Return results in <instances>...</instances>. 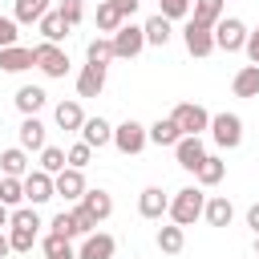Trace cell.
Here are the masks:
<instances>
[{"instance_id": "603a6c76", "label": "cell", "mask_w": 259, "mask_h": 259, "mask_svg": "<svg viewBox=\"0 0 259 259\" xmlns=\"http://www.w3.org/2000/svg\"><path fill=\"white\" fill-rule=\"evenodd\" d=\"M81 206L97 219V223H105L109 214H113V198H109V190H101V186H93V190H85V198H81Z\"/></svg>"}, {"instance_id": "8fae6325", "label": "cell", "mask_w": 259, "mask_h": 259, "mask_svg": "<svg viewBox=\"0 0 259 259\" xmlns=\"http://www.w3.org/2000/svg\"><path fill=\"white\" fill-rule=\"evenodd\" d=\"M113 251H117L113 235H105V231H93V235H85V239H81V247H77V259H113Z\"/></svg>"}, {"instance_id": "ffe728a7", "label": "cell", "mask_w": 259, "mask_h": 259, "mask_svg": "<svg viewBox=\"0 0 259 259\" xmlns=\"http://www.w3.org/2000/svg\"><path fill=\"white\" fill-rule=\"evenodd\" d=\"M202 219H206L210 227H231V219H235V206H231V198H227V194H210V198H206V210H202Z\"/></svg>"}, {"instance_id": "f1b7e54d", "label": "cell", "mask_w": 259, "mask_h": 259, "mask_svg": "<svg viewBox=\"0 0 259 259\" xmlns=\"http://www.w3.org/2000/svg\"><path fill=\"white\" fill-rule=\"evenodd\" d=\"M194 178H198V186H219V182L227 178V162H223L219 154H206V162L194 170Z\"/></svg>"}, {"instance_id": "ee69618b", "label": "cell", "mask_w": 259, "mask_h": 259, "mask_svg": "<svg viewBox=\"0 0 259 259\" xmlns=\"http://www.w3.org/2000/svg\"><path fill=\"white\" fill-rule=\"evenodd\" d=\"M243 53H247V61H251V65H259V28H251V32H247V49H243Z\"/></svg>"}, {"instance_id": "7bdbcfd3", "label": "cell", "mask_w": 259, "mask_h": 259, "mask_svg": "<svg viewBox=\"0 0 259 259\" xmlns=\"http://www.w3.org/2000/svg\"><path fill=\"white\" fill-rule=\"evenodd\" d=\"M16 36H20V24H16L12 16H0V49H12Z\"/></svg>"}, {"instance_id": "f35d334b", "label": "cell", "mask_w": 259, "mask_h": 259, "mask_svg": "<svg viewBox=\"0 0 259 259\" xmlns=\"http://www.w3.org/2000/svg\"><path fill=\"white\" fill-rule=\"evenodd\" d=\"M36 235H40V231H28V227H8V243H12V251H32Z\"/></svg>"}, {"instance_id": "ba28073f", "label": "cell", "mask_w": 259, "mask_h": 259, "mask_svg": "<svg viewBox=\"0 0 259 259\" xmlns=\"http://www.w3.org/2000/svg\"><path fill=\"white\" fill-rule=\"evenodd\" d=\"M49 198H57V178L45 174L40 166L28 170V174H24V202H28V206H40V202H49Z\"/></svg>"}, {"instance_id": "f546056e", "label": "cell", "mask_w": 259, "mask_h": 259, "mask_svg": "<svg viewBox=\"0 0 259 259\" xmlns=\"http://www.w3.org/2000/svg\"><path fill=\"white\" fill-rule=\"evenodd\" d=\"M231 89H235V97H259V65H243L235 73Z\"/></svg>"}, {"instance_id": "e0dca14e", "label": "cell", "mask_w": 259, "mask_h": 259, "mask_svg": "<svg viewBox=\"0 0 259 259\" xmlns=\"http://www.w3.org/2000/svg\"><path fill=\"white\" fill-rule=\"evenodd\" d=\"M81 142L93 146V150L113 146V125H109L105 117H85V125H81Z\"/></svg>"}, {"instance_id": "b9f144b4", "label": "cell", "mask_w": 259, "mask_h": 259, "mask_svg": "<svg viewBox=\"0 0 259 259\" xmlns=\"http://www.w3.org/2000/svg\"><path fill=\"white\" fill-rule=\"evenodd\" d=\"M57 12L65 16V24H69V28H73V24H81V16H85L81 0H61V4H57Z\"/></svg>"}, {"instance_id": "52a82bcc", "label": "cell", "mask_w": 259, "mask_h": 259, "mask_svg": "<svg viewBox=\"0 0 259 259\" xmlns=\"http://www.w3.org/2000/svg\"><path fill=\"white\" fill-rule=\"evenodd\" d=\"M142 49H146V28L125 20V24L113 32V53H117V61H134Z\"/></svg>"}, {"instance_id": "484cf974", "label": "cell", "mask_w": 259, "mask_h": 259, "mask_svg": "<svg viewBox=\"0 0 259 259\" xmlns=\"http://www.w3.org/2000/svg\"><path fill=\"white\" fill-rule=\"evenodd\" d=\"M182 142V130L174 125V117H158L154 125H150V146H178Z\"/></svg>"}, {"instance_id": "5bb4252c", "label": "cell", "mask_w": 259, "mask_h": 259, "mask_svg": "<svg viewBox=\"0 0 259 259\" xmlns=\"http://www.w3.org/2000/svg\"><path fill=\"white\" fill-rule=\"evenodd\" d=\"M85 190H89V186H85V174H81V170L69 166V170L57 174V198H65V202H81Z\"/></svg>"}, {"instance_id": "9a60e30c", "label": "cell", "mask_w": 259, "mask_h": 259, "mask_svg": "<svg viewBox=\"0 0 259 259\" xmlns=\"http://www.w3.org/2000/svg\"><path fill=\"white\" fill-rule=\"evenodd\" d=\"M0 69H4V73H24V69H36V53H32L28 45L0 49Z\"/></svg>"}, {"instance_id": "60d3db41", "label": "cell", "mask_w": 259, "mask_h": 259, "mask_svg": "<svg viewBox=\"0 0 259 259\" xmlns=\"http://www.w3.org/2000/svg\"><path fill=\"white\" fill-rule=\"evenodd\" d=\"M69 210H73V223H77V231H81V239H85V235H93V231H97V219H93V214H89V210H85V206H81V202H73V206H69Z\"/></svg>"}, {"instance_id": "e575fe53", "label": "cell", "mask_w": 259, "mask_h": 259, "mask_svg": "<svg viewBox=\"0 0 259 259\" xmlns=\"http://www.w3.org/2000/svg\"><path fill=\"white\" fill-rule=\"evenodd\" d=\"M0 202L16 210V206L24 202V178H8V174H4V178H0Z\"/></svg>"}, {"instance_id": "cb8c5ba5", "label": "cell", "mask_w": 259, "mask_h": 259, "mask_svg": "<svg viewBox=\"0 0 259 259\" xmlns=\"http://www.w3.org/2000/svg\"><path fill=\"white\" fill-rule=\"evenodd\" d=\"M154 243H158V251H162V255H178V251L186 247V227H178V223H170V227H158Z\"/></svg>"}, {"instance_id": "9c48e42d", "label": "cell", "mask_w": 259, "mask_h": 259, "mask_svg": "<svg viewBox=\"0 0 259 259\" xmlns=\"http://www.w3.org/2000/svg\"><path fill=\"white\" fill-rule=\"evenodd\" d=\"M182 45H186L190 57H210V53H214V28H202V24L186 20V28H182Z\"/></svg>"}, {"instance_id": "d6986e66", "label": "cell", "mask_w": 259, "mask_h": 259, "mask_svg": "<svg viewBox=\"0 0 259 259\" xmlns=\"http://www.w3.org/2000/svg\"><path fill=\"white\" fill-rule=\"evenodd\" d=\"M223 16H227V0H194V8H190V20L202 28H214Z\"/></svg>"}, {"instance_id": "836d02e7", "label": "cell", "mask_w": 259, "mask_h": 259, "mask_svg": "<svg viewBox=\"0 0 259 259\" xmlns=\"http://www.w3.org/2000/svg\"><path fill=\"white\" fill-rule=\"evenodd\" d=\"M40 170H45V174H53V178H57L61 170H69L65 150H61V146H45V150H40Z\"/></svg>"}, {"instance_id": "7dc6e473", "label": "cell", "mask_w": 259, "mask_h": 259, "mask_svg": "<svg viewBox=\"0 0 259 259\" xmlns=\"http://www.w3.org/2000/svg\"><path fill=\"white\" fill-rule=\"evenodd\" d=\"M8 223H12V206H4V202H0V231H4Z\"/></svg>"}, {"instance_id": "d6a6232c", "label": "cell", "mask_w": 259, "mask_h": 259, "mask_svg": "<svg viewBox=\"0 0 259 259\" xmlns=\"http://www.w3.org/2000/svg\"><path fill=\"white\" fill-rule=\"evenodd\" d=\"M36 28H40V36H45L49 45H61V40L69 36V24H65V16H61L57 8H53V12H49V16L40 20V24H36Z\"/></svg>"}, {"instance_id": "681fc988", "label": "cell", "mask_w": 259, "mask_h": 259, "mask_svg": "<svg viewBox=\"0 0 259 259\" xmlns=\"http://www.w3.org/2000/svg\"><path fill=\"white\" fill-rule=\"evenodd\" d=\"M255 259H259V235H255Z\"/></svg>"}, {"instance_id": "74e56055", "label": "cell", "mask_w": 259, "mask_h": 259, "mask_svg": "<svg viewBox=\"0 0 259 259\" xmlns=\"http://www.w3.org/2000/svg\"><path fill=\"white\" fill-rule=\"evenodd\" d=\"M8 227H28V231H40L45 223H40L36 206H16V210H12V223H8Z\"/></svg>"}, {"instance_id": "5b68a950", "label": "cell", "mask_w": 259, "mask_h": 259, "mask_svg": "<svg viewBox=\"0 0 259 259\" xmlns=\"http://www.w3.org/2000/svg\"><path fill=\"white\" fill-rule=\"evenodd\" d=\"M113 146L130 158V154H142L146 146H150V125H142V121H134V117H125L121 125H113Z\"/></svg>"}, {"instance_id": "3957f363", "label": "cell", "mask_w": 259, "mask_h": 259, "mask_svg": "<svg viewBox=\"0 0 259 259\" xmlns=\"http://www.w3.org/2000/svg\"><path fill=\"white\" fill-rule=\"evenodd\" d=\"M174 125L182 130V138H202V130H210V113L198 101H178L174 105Z\"/></svg>"}, {"instance_id": "1f68e13d", "label": "cell", "mask_w": 259, "mask_h": 259, "mask_svg": "<svg viewBox=\"0 0 259 259\" xmlns=\"http://www.w3.org/2000/svg\"><path fill=\"white\" fill-rule=\"evenodd\" d=\"M40 251H45V259H77V251H73V239H65V235H45L40 239Z\"/></svg>"}, {"instance_id": "44dd1931", "label": "cell", "mask_w": 259, "mask_h": 259, "mask_svg": "<svg viewBox=\"0 0 259 259\" xmlns=\"http://www.w3.org/2000/svg\"><path fill=\"white\" fill-rule=\"evenodd\" d=\"M121 24H125L121 8H117L113 0H101V4H97V36H113Z\"/></svg>"}, {"instance_id": "4fadbf2b", "label": "cell", "mask_w": 259, "mask_h": 259, "mask_svg": "<svg viewBox=\"0 0 259 259\" xmlns=\"http://www.w3.org/2000/svg\"><path fill=\"white\" fill-rule=\"evenodd\" d=\"M174 158H178V166L182 170H198L202 162H206V146H202V138H182L178 146H174Z\"/></svg>"}, {"instance_id": "d4e9b609", "label": "cell", "mask_w": 259, "mask_h": 259, "mask_svg": "<svg viewBox=\"0 0 259 259\" xmlns=\"http://www.w3.org/2000/svg\"><path fill=\"white\" fill-rule=\"evenodd\" d=\"M49 12H53V8H49V0H16L12 20H16V24H40Z\"/></svg>"}, {"instance_id": "2e32d148", "label": "cell", "mask_w": 259, "mask_h": 259, "mask_svg": "<svg viewBox=\"0 0 259 259\" xmlns=\"http://www.w3.org/2000/svg\"><path fill=\"white\" fill-rule=\"evenodd\" d=\"M53 121H57L65 134H81V125H85V109H81V101H57Z\"/></svg>"}, {"instance_id": "7c38bea8", "label": "cell", "mask_w": 259, "mask_h": 259, "mask_svg": "<svg viewBox=\"0 0 259 259\" xmlns=\"http://www.w3.org/2000/svg\"><path fill=\"white\" fill-rule=\"evenodd\" d=\"M101 89H105V65H81V73H77V97H101Z\"/></svg>"}, {"instance_id": "c3c4849f", "label": "cell", "mask_w": 259, "mask_h": 259, "mask_svg": "<svg viewBox=\"0 0 259 259\" xmlns=\"http://www.w3.org/2000/svg\"><path fill=\"white\" fill-rule=\"evenodd\" d=\"M4 255H12V243H8V235L0 231V259H4Z\"/></svg>"}, {"instance_id": "6da1fadb", "label": "cell", "mask_w": 259, "mask_h": 259, "mask_svg": "<svg viewBox=\"0 0 259 259\" xmlns=\"http://www.w3.org/2000/svg\"><path fill=\"white\" fill-rule=\"evenodd\" d=\"M202 210H206V194H202V186H182V190H174V198H170V223H178V227H194V223L202 219Z\"/></svg>"}, {"instance_id": "ac0fdd59", "label": "cell", "mask_w": 259, "mask_h": 259, "mask_svg": "<svg viewBox=\"0 0 259 259\" xmlns=\"http://www.w3.org/2000/svg\"><path fill=\"white\" fill-rule=\"evenodd\" d=\"M12 101H16V109H20L24 117H36V113L45 109V101H49V93H45L40 85H20Z\"/></svg>"}, {"instance_id": "7402d4cb", "label": "cell", "mask_w": 259, "mask_h": 259, "mask_svg": "<svg viewBox=\"0 0 259 259\" xmlns=\"http://www.w3.org/2000/svg\"><path fill=\"white\" fill-rule=\"evenodd\" d=\"M45 146H49V142H45V121H40V117H24V121H20V150H28V154L36 150V154H40Z\"/></svg>"}, {"instance_id": "7a4b0ae2", "label": "cell", "mask_w": 259, "mask_h": 259, "mask_svg": "<svg viewBox=\"0 0 259 259\" xmlns=\"http://www.w3.org/2000/svg\"><path fill=\"white\" fill-rule=\"evenodd\" d=\"M210 138L219 150H239L243 146V117L239 113H210Z\"/></svg>"}, {"instance_id": "4316f807", "label": "cell", "mask_w": 259, "mask_h": 259, "mask_svg": "<svg viewBox=\"0 0 259 259\" xmlns=\"http://www.w3.org/2000/svg\"><path fill=\"white\" fill-rule=\"evenodd\" d=\"M0 170H4L8 178H24V174H28V150H20V146L0 150Z\"/></svg>"}, {"instance_id": "f6af8a7d", "label": "cell", "mask_w": 259, "mask_h": 259, "mask_svg": "<svg viewBox=\"0 0 259 259\" xmlns=\"http://www.w3.org/2000/svg\"><path fill=\"white\" fill-rule=\"evenodd\" d=\"M113 4H117V8H121V16L130 20V16L138 12V4H142V0H113Z\"/></svg>"}, {"instance_id": "bcb514c9", "label": "cell", "mask_w": 259, "mask_h": 259, "mask_svg": "<svg viewBox=\"0 0 259 259\" xmlns=\"http://www.w3.org/2000/svg\"><path fill=\"white\" fill-rule=\"evenodd\" d=\"M247 227L259 235V202H251V206H247Z\"/></svg>"}, {"instance_id": "8d00e7d4", "label": "cell", "mask_w": 259, "mask_h": 259, "mask_svg": "<svg viewBox=\"0 0 259 259\" xmlns=\"http://www.w3.org/2000/svg\"><path fill=\"white\" fill-rule=\"evenodd\" d=\"M49 231H53V235H65V239H81V231H77V223H73V210H61V214H53Z\"/></svg>"}, {"instance_id": "4dcf8cb0", "label": "cell", "mask_w": 259, "mask_h": 259, "mask_svg": "<svg viewBox=\"0 0 259 259\" xmlns=\"http://www.w3.org/2000/svg\"><path fill=\"white\" fill-rule=\"evenodd\" d=\"M85 61H89V65H109V61H117L113 36H93V40L85 45Z\"/></svg>"}, {"instance_id": "83f0119b", "label": "cell", "mask_w": 259, "mask_h": 259, "mask_svg": "<svg viewBox=\"0 0 259 259\" xmlns=\"http://www.w3.org/2000/svg\"><path fill=\"white\" fill-rule=\"evenodd\" d=\"M142 28H146V45H154V49H166V45H170V36H174V32H170V20H166L162 12H154Z\"/></svg>"}, {"instance_id": "8992f818", "label": "cell", "mask_w": 259, "mask_h": 259, "mask_svg": "<svg viewBox=\"0 0 259 259\" xmlns=\"http://www.w3.org/2000/svg\"><path fill=\"white\" fill-rule=\"evenodd\" d=\"M247 24L239 20V16H223L219 24H214V49H223V53H243L247 49Z\"/></svg>"}, {"instance_id": "30bf717a", "label": "cell", "mask_w": 259, "mask_h": 259, "mask_svg": "<svg viewBox=\"0 0 259 259\" xmlns=\"http://www.w3.org/2000/svg\"><path fill=\"white\" fill-rule=\"evenodd\" d=\"M138 214H142V219H162V214H170V194H166L162 186H146V190L138 194Z\"/></svg>"}, {"instance_id": "d590c367", "label": "cell", "mask_w": 259, "mask_h": 259, "mask_svg": "<svg viewBox=\"0 0 259 259\" xmlns=\"http://www.w3.org/2000/svg\"><path fill=\"white\" fill-rule=\"evenodd\" d=\"M190 8H194V0H158V12L166 20H190Z\"/></svg>"}, {"instance_id": "277c9868", "label": "cell", "mask_w": 259, "mask_h": 259, "mask_svg": "<svg viewBox=\"0 0 259 259\" xmlns=\"http://www.w3.org/2000/svg\"><path fill=\"white\" fill-rule=\"evenodd\" d=\"M32 53H36V69H40L49 81H61V77H69V53H65L61 45H49V40H40V45H32Z\"/></svg>"}, {"instance_id": "ab89813d", "label": "cell", "mask_w": 259, "mask_h": 259, "mask_svg": "<svg viewBox=\"0 0 259 259\" xmlns=\"http://www.w3.org/2000/svg\"><path fill=\"white\" fill-rule=\"evenodd\" d=\"M65 158H69V166H73V170H85V166H89V158H93V146L73 142V146L65 150Z\"/></svg>"}]
</instances>
